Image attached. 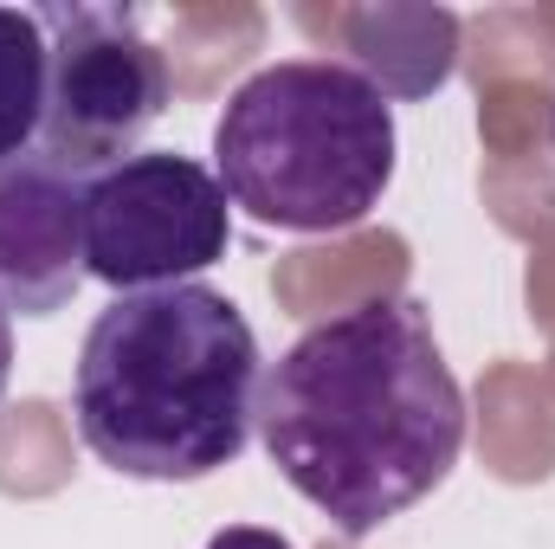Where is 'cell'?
<instances>
[{"label":"cell","instance_id":"1","mask_svg":"<svg viewBox=\"0 0 555 549\" xmlns=\"http://www.w3.org/2000/svg\"><path fill=\"white\" fill-rule=\"evenodd\" d=\"M259 433L297 498L343 537L420 505L465 446V395L420 297L310 323L259 382Z\"/></svg>","mask_w":555,"mask_h":549},{"label":"cell","instance_id":"4","mask_svg":"<svg viewBox=\"0 0 555 549\" xmlns=\"http://www.w3.org/2000/svg\"><path fill=\"white\" fill-rule=\"evenodd\" d=\"M46 26V130L39 155L98 181L142 155L137 142L168 111V59L130 7H39Z\"/></svg>","mask_w":555,"mask_h":549},{"label":"cell","instance_id":"5","mask_svg":"<svg viewBox=\"0 0 555 549\" xmlns=\"http://www.w3.org/2000/svg\"><path fill=\"white\" fill-rule=\"evenodd\" d=\"M233 201L194 155L142 149L85 188V272L124 297L194 284L227 259Z\"/></svg>","mask_w":555,"mask_h":549},{"label":"cell","instance_id":"9","mask_svg":"<svg viewBox=\"0 0 555 549\" xmlns=\"http://www.w3.org/2000/svg\"><path fill=\"white\" fill-rule=\"evenodd\" d=\"M7 375H13V323L0 310V395H7Z\"/></svg>","mask_w":555,"mask_h":549},{"label":"cell","instance_id":"10","mask_svg":"<svg viewBox=\"0 0 555 549\" xmlns=\"http://www.w3.org/2000/svg\"><path fill=\"white\" fill-rule=\"evenodd\" d=\"M550 137H555V117H550Z\"/></svg>","mask_w":555,"mask_h":549},{"label":"cell","instance_id":"2","mask_svg":"<svg viewBox=\"0 0 555 549\" xmlns=\"http://www.w3.org/2000/svg\"><path fill=\"white\" fill-rule=\"evenodd\" d=\"M259 336L214 284L117 297L85 349L72 413L78 439L124 478L194 485L233 465L259 420Z\"/></svg>","mask_w":555,"mask_h":549},{"label":"cell","instance_id":"3","mask_svg":"<svg viewBox=\"0 0 555 549\" xmlns=\"http://www.w3.org/2000/svg\"><path fill=\"white\" fill-rule=\"evenodd\" d=\"M214 181L259 227L349 233L395 181V104L356 65L278 59L227 98Z\"/></svg>","mask_w":555,"mask_h":549},{"label":"cell","instance_id":"7","mask_svg":"<svg viewBox=\"0 0 555 549\" xmlns=\"http://www.w3.org/2000/svg\"><path fill=\"white\" fill-rule=\"evenodd\" d=\"M46 130V26L39 7H0V162L39 149Z\"/></svg>","mask_w":555,"mask_h":549},{"label":"cell","instance_id":"6","mask_svg":"<svg viewBox=\"0 0 555 549\" xmlns=\"http://www.w3.org/2000/svg\"><path fill=\"white\" fill-rule=\"evenodd\" d=\"M85 188L39 149L0 162V310L52 317L85 284Z\"/></svg>","mask_w":555,"mask_h":549},{"label":"cell","instance_id":"8","mask_svg":"<svg viewBox=\"0 0 555 549\" xmlns=\"http://www.w3.org/2000/svg\"><path fill=\"white\" fill-rule=\"evenodd\" d=\"M207 549H297V544H284L278 531H259V524H233V531H220Z\"/></svg>","mask_w":555,"mask_h":549}]
</instances>
